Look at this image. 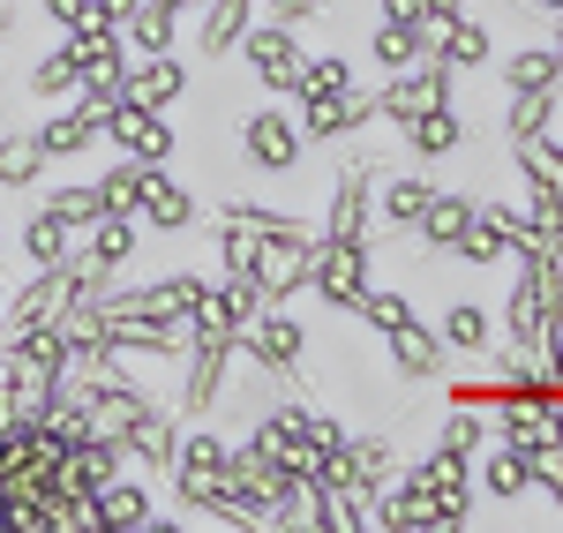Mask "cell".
<instances>
[{
    "instance_id": "5",
    "label": "cell",
    "mask_w": 563,
    "mask_h": 533,
    "mask_svg": "<svg viewBox=\"0 0 563 533\" xmlns=\"http://www.w3.org/2000/svg\"><path fill=\"white\" fill-rule=\"evenodd\" d=\"M241 158H249L256 174H301L308 129L286 113V106H256V113L241 121Z\"/></svg>"
},
{
    "instance_id": "46",
    "label": "cell",
    "mask_w": 563,
    "mask_h": 533,
    "mask_svg": "<svg viewBox=\"0 0 563 533\" xmlns=\"http://www.w3.org/2000/svg\"><path fill=\"white\" fill-rule=\"evenodd\" d=\"M0 248H8V225H0Z\"/></svg>"
},
{
    "instance_id": "34",
    "label": "cell",
    "mask_w": 563,
    "mask_h": 533,
    "mask_svg": "<svg viewBox=\"0 0 563 533\" xmlns=\"http://www.w3.org/2000/svg\"><path fill=\"white\" fill-rule=\"evenodd\" d=\"M143 166H151V158H129V151H121V158H113V166L98 174V203H106V211H129V219H135V196H143Z\"/></svg>"
},
{
    "instance_id": "16",
    "label": "cell",
    "mask_w": 563,
    "mask_h": 533,
    "mask_svg": "<svg viewBox=\"0 0 563 533\" xmlns=\"http://www.w3.org/2000/svg\"><path fill=\"white\" fill-rule=\"evenodd\" d=\"M249 23H256V0H203V8H196V45H203V60H225L233 45L249 38Z\"/></svg>"
},
{
    "instance_id": "17",
    "label": "cell",
    "mask_w": 563,
    "mask_h": 533,
    "mask_svg": "<svg viewBox=\"0 0 563 533\" xmlns=\"http://www.w3.org/2000/svg\"><path fill=\"white\" fill-rule=\"evenodd\" d=\"M398 135H406V151H413V158H451V151L466 143V113L443 98V106H429V113L398 121Z\"/></svg>"
},
{
    "instance_id": "10",
    "label": "cell",
    "mask_w": 563,
    "mask_h": 533,
    "mask_svg": "<svg viewBox=\"0 0 563 533\" xmlns=\"http://www.w3.org/2000/svg\"><path fill=\"white\" fill-rule=\"evenodd\" d=\"M376 121V90H339V98H301V129H308V143H346V135H361Z\"/></svg>"
},
{
    "instance_id": "19",
    "label": "cell",
    "mask_w": 563,
    "mask_h": 533,
    "mask_svg": "<svg viewBox=\"0 0 563 533\" xmlns=\"http://www.w3.org/2000/svg\"><path fill=\"white\" fill-rule=\"evenodd\" d=\"M98 129H106V121L90 113L84 98H68V106H60L53 121H38V143H45V158L60 166V158H84L90 143H98Z\"/></svg>"
},
{
    "instance_id": "6",
    "label": "cell",
    "mask_w": 563,
    "mask_h": 533,
    "mask_svg": "<svg viewBox=\"0 0 563 533\" xmlns=\"http://www.w3.org/2000/svg\"><path fill=\"white\" fill-rule=\"evenodd\" d=\"M225 376H233V338H188V368H180V421H203L225 406Z\"/></svg>"
},
{
    "instance_id": "15",
    "label": "cell",
    "mask_w": 563,
    "mask_h": 533,
    "mask_svg": "<svg viewBox=\"0 0 563 533\" xmlns=\"http://www.w3.org/2000/svg\"><path fill=\"white\" fill-rule=\"evenodd\" d=\"M129 98L135 106H180L188 98V68H180V53H135L129 60Z\"/></svg>"
},
{
    "instance_id": "36",
    "label": "cell",
    "mask_w": 563,
    "mask_h": 533,
    "mask_svg": "<svg viewBox=\"0 0 563 533\" xmlns=\"http://www.w3.org/2000/svg\"><path fill=\"white\" fill-rule=\"evenodd\" d=\"M481 444H488V406H459L451 399V421H443L435 451H466V458H474Z\"/></svg>"
},
{
    "instance_id": "38",
    "label": "cell",
    "mask_w": 563,
    "mask_h": 533,
    "mask_svg": "<svg viewBox=\"0 0 563 533\" xmlns=\"http://www.w3.org/2000/svg\"><path fill=\"white\" fill-rule=\"evenodd\" d=\"M353 489H361V496H384L390 489V444H384V436H353Z\"/></svg>"
},
{
    "instance_id": "7",
    "label": "cell",
    "mask_w": 563,
    "mask_h": 533,
    "mask_svg": "<svg viewBox=\"0 0 563 533\" xmlns=\"http://www.w3.org/2000/svg\"><path fill=\"white\" fill-rule=\"evenodd\" d=\"M308 264H316V233H271L256 248V293L263 309H286L308 286Z\"/></svg>"
},
{
    "instance_id": "4",
    "label": "cell",
    "mask_w": 563,
    "mask_h": 533,
    "mask_svg": "<svg viewBox=\"0 0 563 533\" xmlns=\"http://www.w3.org/2000/svg\"><path fill=\"white\" fill-rule=\"evenodd\" d=\"M368 286H376V278H368V241H323V233H316V264H308V293H316L323 309L353 315Z\"/></svg>"
},
{
    "instance_id": "2",
    "label": "cell",
    "mask_w": 563,
    "mask_h": 533,
    "mask_svg": "<svg viewBox=\"0 0 563 533\" xmlns=\"http://www.w3.org/2000/svg\"><path fill=\"white\" fill-rule=\"evenodd\" d=\"M233 53H241V68H249L256 90H271V98H294V90H301L308 53H301V31H294V23L263 15V23H249V38L233 45Z\"/></svg>"
},
{
    "instance_id": "45",
    "label": "cell",
    "mask_w": 563,
    "mask_h": 533,
    "mask_svg": "<svg viewBox=\"0 0 563 533\" xmlns=\"http://www.w3.org/2000/svg\"><path fill=\"white\" fill-rule=\"evenodd\" d=\"M0 301H8V278H0Z\"/></svg>"
},
{
    "instance_id": "27",
    "label": "cell",
    "mask_w": 563,
    "mask_h": 533,
    "mask_svg": "<svg viewBox=\"0 0 563 533\" xmlns=\"http://www.w3.org/2000/svg\"><path fill=\"white\" fill-rule=\"evenodd\" d=\"M15 248H23V264H68L76 256V225H60L53 211H31L15 225Z\"/></svg>"
},
{
    "instance_id": "12",
    "label": "cell",
    "mask_w": 563,
    "mask_h": 533,
    "mask_svg": "<svg viewBox=\"0 0 563 533\" xmlns=\"http://www.w3.org/2000/svg\"><path fill=\"white\" fill-rule=\"evenodd\" d=\"M368 219H376V174L339 166L331 203H323V241H368Z\"/></svg>"
},
{
    "instance_id": "44",
    "label": "cell",
    "mask_w": 563,
    "mask_h": 533,
    "mask_svg": "<svg viewBox=\"0 0 563 533\" xmlns=\"http://www.w3.org/2000/svg\"><path fill=\"white\" fill-rule=\"evenodd\" d=\"M541 8H549V15H563V0H541Z\"/></svg>"
},
{
    "instance_id": "30",
    "label": "cell",
    "mask_w": 563,
    "mask_h": 533,
    "mask_svg": "<svg viewBox=\"0 0 563 533\" xmlns=\"http://www.w3.org/2000/svg\"><path fill=\"white\" fill-rule=\"evenodd\" d=\"M38 211H53L60 225H98L106 219V203H98V180H60V188H38Z\"/></svg>"
},
{
    "instance_id": "13",
    "label": "cell",
    "mask_w": 563,
    "mask_h": 533,
    "mask_svg": "<svg viewBox=\"0 0 563 533\" xmlns=\"http://www.w3.org/2000/svg\"><path fill=\"white\" fill-rule=\"evenodd\" d=\"M384 346H390V376H406V384H435V376H443V360H451V346L435 338L421 315H413V323H398V331H384Z\"/></svg>"
},
{
    "instance_id": "31",
    "label": "cell",
    "mask_w": 563,
    "mask_h": 533,
    "mask_svg": "<svg viewBox=\"0 0 563 533\" xmlns=\"http://www.w3.org/2000/svg\"><path fill=\"white\" fill-rule=\"evenodd\" d=\"M211 248H218V278H249V286H256L263 233H249V225H233V219H211Z\"/></svg>"
},
{
    "instance_id": "35",
    "label": "cell",
    "mask_w": 563,
    "mask_h": 533,
    "mask_svg": "<svg viewBox=\"0 0 563 533\" xmlns=\"http://www.w3.org/2000/svg\"><path fill=\"white\" fill-rule=\"evenodd\" d=\"M339 90H353V60H346V53H308L301 90H294V98H339Z\"/></svg>"
},
{
    "instance_id": "39",
    "label": "cell",
    "mask_w": 563,
    "mask_h": 533,
    "mask_svg": "<svg viewBox=\"0 0 563 533\" xmlns=\"http://www.w3.org/2000/svg\"><path fill=\"white\" fill-rule=\"evenodd\" d=\"M158 293H166V309H174V315H188L203 293H211V278H203V270H174V278H158Z\"/></svg>"
},
{
    "instance_id": "23",
    "label": "cell",
    "mask_w": 563,
    "mask_h": 533,
    "mask_svg": "<svg viewBox=\"0 0 563 533\" xmlns=\"http://www.w3.org/2000/svg\"><path fill=\"white\" fill-rule=\"evenodd\" d=\"M466 219H474V196H459V188H435L413 233L429 241V256H451V248H459V233H466Z\"/></svg>"
},
{
    "instance_id": "21",
    "label": "cell",
    "mask_w": 563,
    "mask_h": 533,
    "mask_svg": "<svg viewBox=\"0 0 563 533\" xmlns=\"http://www.w3.org/2000/svg\"><path fill=\"white\" fill-rule=\"evenodd\" d=\"M429 53H435V60H451V68L466 76V68H488L496 45H488V23H481V15H451L443 31H429Z\"/></svg>"
},
{
    "instance_id": "29",
    "label": "cell",
    "mask_w": 563,
    "mask_h": 533,
    "mask_svg": "<svg viewBox=\"0 0 563 533\" xmlns=\"http://www.w3.org/2000/svg\"><path fill=\"white\" fill-rule=\"evenodd\" d=\"M519 90H563V60L556 45H526L504 60V98H519Z\"/></svg>"
},
{
    "instance_id": "40",
    "label": "cell",
    "mask_w": 563,
    "mask_h": 533,
    "mask_svg": "<svg viewBox=\"0 0 563 533\" xmlns=\"http://www.w3.org/2000/svg\"><path fill=\"white\" fill-rule=\"evenodd\" d=\"M271 15L301 31V23H316V15H323V0H271Z\"/></svg>"
},
{
    "instance_id": "43",
    "label": "cell",
    "mask_w": 563,
    "mask_h": 533,
    "mask_svg": "<svg viewBox=\"0 0 563 533\" xmlns=\"http://www.w3.org/2000/svg\"><path fill=\"white\" fill-rule=\"evenodd\" d=\"M174 8H180V15H196V8H203V0H174Z\"/></svg>"
},
{
    "instance_id": "9",
    "label": "cell",
    "mask_w": 563,
    "mask_h": 533,
    "mask_svg": "<svg viewBox=\"0 0 563 533\" xmlns=\"http://www.w3.org/2000/svg\"><path fill=\"white\" fill-rule=\"evenodd\" d=\"M90 511H98V533H151V526H166L151 474H129V466H121L106 489L90 496Z\"/></svg>"
},
{
    "instance_id": "25",
    "label": "cell",
    "mask_w": 563,
    "mask_h": 533,
    "mask_svg": "<svg viewBox=\"0 0 563 533\" xmlns=\"http://www.w3.org/2000/svg\"><path fill=\"white\" fill-rule=\"evenodd\" d=\"M429 196H435L429 174H384V180H376V219H384V225H421Z\"/></svg>"
},
{
    "instance_id": "32",
    "label": "cell",
    "mask_w": 563,
    "mask_h": 533,
    "mask_svg": "<svg viewBox=\"0 0 563 533\" xmlns=\"http://www.w3.org/2000/svg\"><path fill=\"white\" fill-rule=\"evenodd\" d=\"M435 338H443L451 354H488V309H481V301H451L443 323H435Z\"/></svg>"
},
{
    "instance_id": "1",
    "label": "cell",
    "mask_w": 563,
    "mask_h": 533,
    "mask_svg": "<svg viewBox=\"0 0 563 533\" xmlns=\"http://www.w3.org/2000/svg\"><path fill=\"white\" fill-rule=\"evenodd\" d=\"M166 481H174V503L188 526H241L233 503H225V436L180 429V451H174V466H166Z\"/></svg>"
},
{
    "instance_id": "20",
    "label": "cell",
    "mask_w": 563,
    "mask_h": 533,
    "mask_svg": "<svg viewBox=\"0 0 563 533\" xmlns=\"http://www.w3.org/2000/svg\"><path fill=\"white\" fill-rule=\"evenodd\" d=\"M368 53H376V68H384V76H398V68H413V60H429V31H421L413 15H376Z\"/></svg>"
},
{
    "instance_id": "28",
    "label": "cell",
    "mask_w": 563,
    "mask_h": 533,
    "mask_svg": "<svg viewBox=\"0 0 563 533\" xmlns=\"http://www.w3.org/2000/svg\"><path fill=\"white\" fill-rule=\"evenodd\" d=\"M481 489L496 496V503H519V496H533V451L496 444V458L481 466Z\"/></svg>"
},
{
    "instance_id": "3",
    "label": "cell",
    "mask_w": 563,
    "mask_h": 533,
    "mask_svg": "<svg viewBox=\"0 0 563 533\" xmlns=\"http://www.w3.org/2000/svg\"><path fill=\"white\" fill-rule=\"evenodd\" d=\"M233 354H249V368H263V376H301L308 323H301V315H286V309H256L249 323H241Z\"/></svg>"
},
{
    "instance_id": "24",
    "label": "cell",
    "mask_w": 563,
    "mask_h": 533,
    "mask_svg": "<svg viewBox=\"0 0 563 533\" xmlns=\"http://www.w3.org/2000/svg\"><path fill=\"white\" fill-rule=\"evenodd\" d=\"M23 90H31L38 106H68V98L84 90V68H76V53H68V45H53V53H38V60L23 68Z\"/></svg>"
},
{
    "instance_id": "11",
    "label": "cell",
    "mask_w": 563,
    "mask_h": 533,
    "mask_svg": "<svg viewBox=\"0 0 563 533\" xmlns=\"http://www.w3.org/2000/svg\"><path fill=\"white\" fill-rule=\"evenodd\" d=\"M135 219H143V233H188V225H196V188H188V180H174L166 166H143Z\"/></svg>"
},
{
    "instance_id": "42",
    "label": "cell",
    "mask_w": 563,
    "mask_h": 533,
    "mask_svg": "<svg viewBox=\"0 0 563 533\" xmlns=\"http://www.w3.org/2000/svg\"><path fill=\"white\" fill-rule=\"evenodd\" d=\"M15 23H23V8H15V0H0V45L15 38Z\"/></svg>"
},
{
    "instance_id": "18",
    "label": "cell",
    "mask_w": 563,
    "mask_h": 533,
    "mask_svg": "<svg viewBox=\"0 0 563 533\" xmlns=\"http://www.w3.org/2000/svg\"><path fill=\"white\" fill-rule=\"evenodd\" d=\"M45 143H38V129H0V196H31L45 180Z\"/></svg>"
},
{
    "instance_id": "8",
    "label": "cell",
    "mask_w": 563,
    "mask_h": 533,
    "mask_svg": "<svg viewBox=\"0 0 563 533\" xmlns=\"http://www.w3.org/2000/svg\"><path fill=\"white\" fill-rule=\"evenodd\" d=\"M98 143H113V151H129V158H151V166H166L174 158L180 129L158 113V106H135V98H121L113 113H106V129H98Z\"/></svg>"
},
{
    "instance_id": "26",
    "label": "cell",
    "mask_w": 563,
    "mask_h": 533,
    "mask_svg": "<svg viewBox=\"0 0 563 533\" xmlns=\"http://www.w3.org/2000/svg\"><path fill=\"white\" fill-rule=\"evenodd\" d=\"M174 31H180V8H174V0H135L129 23H121L129 53H174Z\"/></svg>"
},
{
    "instance_id": "14",
    "label": "cell",
    "mask_w": 563,
    "mask_h": 533,
    "mask_svg": "<svg viewBox=\"0 0 563 533\" xmlns=\"http://www.w3.org/2000/svg\"><path fill=\"white\" fill-rule=\"evenodd\" d=\"M121 451H129V466H143V474H166L180 451V413H166V406H151L135 429H121Z\"/></svg>"
},
{
    "instance_id": "41",
    "label": "cell",
    "mask_w": 563,
    "mask_h": 533,
    "mask_svg": "<svg viewBox=\"0 0 563 533\" xmlns=\"http://www.w3.org/2000/svg\"><path fill=\"white\" fill-rule=\"evenodd\" d=\"M541 346H549V360H541V368H549V376H556V384H563V323H556V331H549V338H541Z\"/></svg>"
},
{
    "instance_id": "33",
    "label": "cell",
    "mask_w": 563,
    "mask_h": 533,
    "mask_svg": "<svg viewBox=\"0 0 563 533\" xmlns=\"http://www.w3.org/2000/svg\"><path fill=\"white\" fill-rule=\"evenodd\" d=\"M556 98H563V90H519V98L504 106V135H511V143L541 135L549 121H556Z\"/></svg>"
},
{
    "instance_id": "37",
    "label": "cell",
    "mask_w": 563,
    "mask_h": 533,
    "mask_svg": "<svg viewBox=\"0 0 563 533\" xmlns=\"http://www.w3.org/2000/svg\"><path fill=\"white\" fill-rule=\"evenodd\" d=\"M353 315H361V323H368V331L384 338V331H398V323H413V301H406V286H398V293H390V286H368Z\"/></svg>"
},
{
    "instance_id": "22",
    "label": "cell",
    "mask_w": 563,
    "mask_h": 533,
    "mask_svg": "<svg viewBox=\"0 0 563 533\" xmlns=\"http://www.w3.org/2000/svg\"><path fill=\"white\" fill-rule=\"evenodd\" d=\"M511 248H519V233L504 225V211H496V203H474V219H466V233H459L451 256H466V264H504Z\"/></svg>"
}]
</instances>
